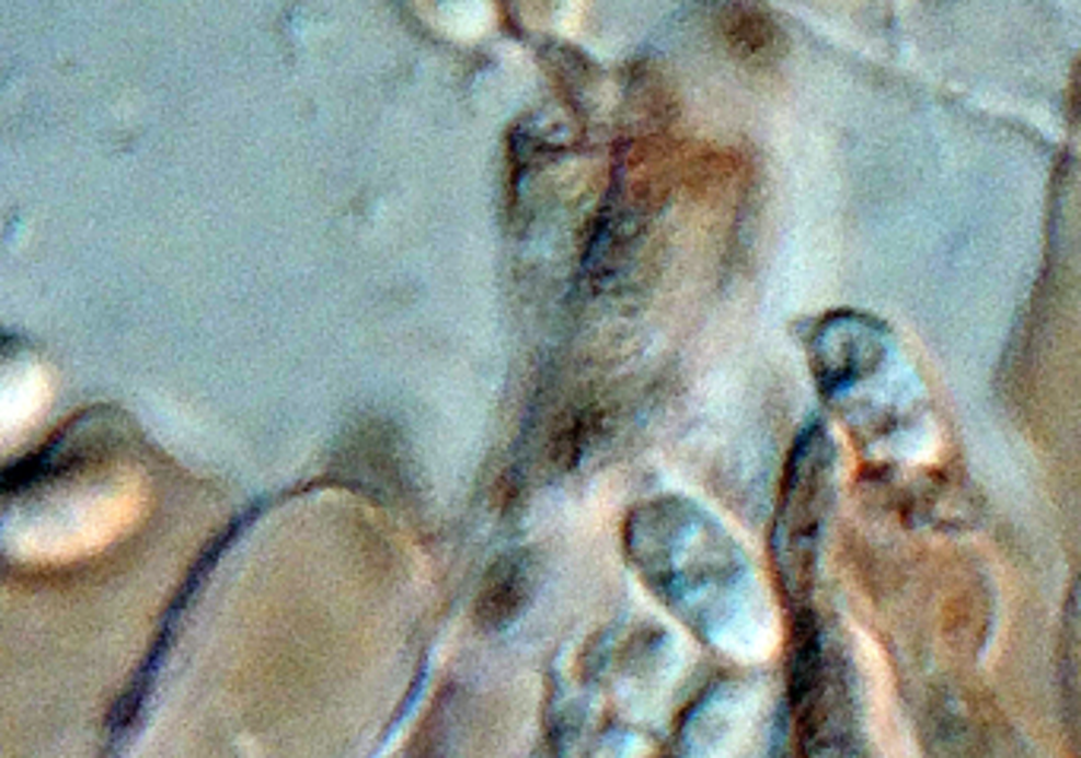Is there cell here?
<instances>
[{"mask_svg": "<svg viewBox=\"0 0 1081 758\" xmlns=\"http://www.w3.org/2000/svg\"><path fill=\"white\" fill-rule=\"evenodd\" d=\"M527 600V572L520 562L502 559L488 577L480 594V622L488 629H498L511 619L517 609Z\"/></svg>", "mask_w": 1081, "mask_h": 758, "instance_id": "3957f363", "label": "cell"}, {"mask_svg": "<svg viewBox=\"0 0 1081 758\" xmlns=\"http://www.w3.org/2000/svg\"><path fill=\"white\" fill-rule=\"evenodd\" d=\"M793 692H796V708H800L796 714L803 721V733L821 736L825 739L821 753H831L828 739L838 736V714L847 711V701H843L841 673L828 664L825 644L818 638H809L796 657Z\"/></svg>", "mask_w": 1081, "mask_h": 758, "instance_id": "7a4b0ae2", "label": "cell"}, {"mask_svg": "<svg viewBox=\"0 0 1081 758\" xmlns=\"http://www.w3.org/2000/svg\"><path fill=\"white\" fill-rule=\"evenodd\" d=\"M828 448L821 435H806L796 448L790 476H786V495L781 508V552L786 562V587H803L812 552L818 543V527L825 515V495H828Z\"/></svg>", "mask_w": 1081, "mask_h": 758, "instance_id": "6da1fadb", "label": "cell"}]
</instances>
